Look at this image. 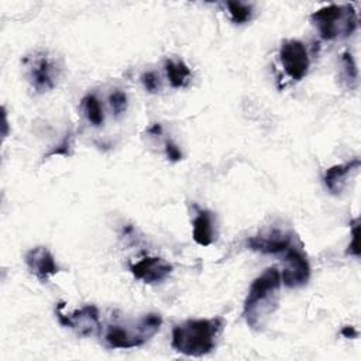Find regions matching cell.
Masks as SVG:
<instances>
[{"label":"cell","mask_w":361,"mask_h":361,"mask_svg":"<svg viewBox=\"0 0 361 361\" xmlns=\"http://www.w3.org/2000/svg\"><path fill=\"white\" fill-rule=\"evenodd\" d=\"M71 148H72V135L71 134H66L65 138H62V141L55 145V148H52L49 152H48V157H54V155H71Z\"/></svg>","instance_id":"ffe728a7"},{"label":"cell","mask_w":361,"mask_h":361,"mask_svg":"<svg viewBox=\"0 0 361 361\" xmlns=\"http://www.w3.org/2000/svg\"><path fill=\"white\" fill-rule=\"evenodd\" d=\"M166 78L172 87H185L190 79V69L182 59H166L165 61Z\"/></svg>","instance_id":"5bb4252c"},{"label":"cell","mask_w":361,"mask_h":361,"mask_svg":"<svg viewBox=\"0 0 361 361\" xmlns=\"http://www.w3.org/2000/svg\"><path fill=\"white\" fill-rule=\"evenodd\" d=\"M193 240L199 245L207 247L214 240L213 228V214L209 210L197 209V213L193 219Z\"/></svg>","instance_id":"4fadbf2b"},{"label":"cell","mask_w":361,"mask_h":361,"mask_svg":"<svg viewBox=\"0 0 361 361\" xmlns=\"http://www.w3.org/2000/svg\"><path fill=\"white\" fill-rule=\"evenodd\" d=\"M24 65L27 66L28 80L38 93H45L55 87L58 66L51 56L42 52H35L34 55L24 58Z\"/></svg>","instance_id":"5b68a950"},{"label":"cell","mask_w":361,"mask_h":361,"mask_svg":"<svg viewBox=\"0 0 361 361\" xmlns=\"http://www.w3.org/2000/svg\"><path fill=\"white\" fill-rule=\"evenodd\" d=\"M56 316L62 326L78 331L80 336H92L100 330L99 310L94 305H86L71 314H63L58 303Z\"/></svg>","instance_id":"ba28073f"},{"label":"cell","mask_w":361,"mask_h":361,"mask_svg":"<svg viewBox=\"0 0 361 361\" xmlns=\"http://www.w3.org/2000/svg\"><path fill=\"white\" fill-rule=\"evenodd\" d=\"M361 162L358 158H354L348 162L344 164H337L330 166L326 172H324V185L326 188L333 193V195H338L345 183H347V178L350 173L355 172L360 168Z\"/></svg>","instance_id":"7c38bea8"},{"label":"cell","mask_w":361,"mask_h":361,"mask_svg":"<svg viewBox=\"0 0 361 361\" xmlns=\"http://www.w3.org/2000/svg\"><path fill=\"white\" fill-rule=\"evenodd\" d=\"M82 110L87 118V121L94 126V127H100L103 126L104 123V113H103V109H102V104L99 102V99L89 93L86 94L83 99H82Z\"/></svg>","instance_id":"9a60e30c"},{"label":"cell","mask_w":361,"mask_h":361,"mask_svg":"<svg viewBox=\"0 0 361 361\" xmlns=\"http://www.w3.org/2000/svg\"><path fill=\"white\" fill-rule=\"evenodd\" d=\"M340 63L343 66L344 79L348 82L350 86H355L358 83V69H357V65H355V61H354L353 55L348 51L341 54Z\"/></svg>","instance_id":"e0dca14e"},{"label":"cell","mask_w":361,"mask_h":361,"mask_svg":"<svg viewBox=\"0 0 361 361\" xmlns=\"http://www.w3.org/2000/svg\"><path fill=\"white\" fill-rule=\"evenodd\" d=\"M279 59L285 73L293 79L300 80L307 75L310 59L303 42L298 39H286L281 44Z\"/></svg>","instance_id":"8992f818"},{"label":"cell","mask_w":361,"mask_h":361,"mask_svg":"<svg viewBox=\"0 0 361 361\" xmlns=\"http://www.w3.org/2000/svg\"><path fill=\"white\" fill-rule=\"evenodd\" d=\"M165 154H166L168 159H171V161H179V159H182V152H180V149H179L178 145L173 144L172 141H166V142H165Z\"/></svg>","instance_id":"7402d4cb"},{"label":"cell","mask_w":361,"mask_h":361,"mask_svg":"<svg viewBox=\"0 0 361 361\" xmlns=\"http://www.w3.org/2000/svg\"><path fill=\"white\" fill-rule=\"evenodd\" d=\"M360 224H358V219H355L353 221V228H351V243L348 245V252L355 255V257H360Z\"/></svg>","instance_id":"44dd1931"},{"label":"cell","mask_w":361,"mask_h":361,"mask_svg":"<svg viewBox=\"0 0 361 361\" xmlns=\"http://www.w3.org/2000/svg\"><path fill=\"white\" fill-rule=\"evenodd\" d=\"M230 18L234 24H244L251 20L252 6L241 1H227L226 3Z\"/></svg>","instance_id":"2e32d148"},{"label":"cell","mask_w":361,"mask_h":361,"mask_svg":"<svg viewBox=\"0 0 361 361\" xmlns=\"http://www.w3.org/2000/svg\"><path fill=\"white\" fill-rule=\"evenodd\" d=\"M161 324L162 317L158 313H147L135 324H110L103 333V343L113 350L135 348L155 336Z\"/></svg>","instance_id":"3957f363"},{"label":"cell","mask_w":361,"mask_h":361,"mask_svg":"<svg viewBox=\"0 0 361 361\" xmlns=\"http://www.w3.org/2000/svg\"><path fill=\"white\" fill-rule=\"evenodd\" d=\"M281 285V272L276 268H268L254 279L243 307V316L251 329H261L275 310Z\"/></svg>","instance_id":"7a4b0ae2"},{"label":"cell","mask_w":361,"mask_h":361,"mask_svg":"<svg viewBox=\"0 0 361 361\" xmlns=\"http://www.w3.org/2000/svg\"><path fill=\"white\" fill-rule=\"evenodd\" d=\"M285 268L281 274V281L289 288L303 286L310 278V265L306 254L295 244L285 252Z\"/></svg>","instance_id":"52a82bcc"},{"label":"cell","mask_w":361,"mask_h":361,"mask_svg":"<svg viewBox=\"0 0 361 361\" xmlns=\"http://www.w3.org/2000/svg\"><path fill=\"white\" fill-rule=\"evenodd\" d=\"M172 269V265L159 257H144L140 261L130 264L131 274L148 285L165 281L171 275Z\"/></svg>","instance_id":"9c48e42d"},{"label":"cell","mask_w":361,"mask_h":361,"mask_svg":"<svg viewBox=\"0 0 361 361\" xmlns=\"http://www.w3.org/2000/svg\"><path fill=\"white\" fill-rule=\"evenodd\" d=\"M109 103L114 116H121L127 110V104H128L127 94L121 90H114L109 96Z\"/></svg>","instance_id":"ac0fdd59"},{"label":"cell","mask_w":361,"mask_h":361,"mask_svg":"<svg viewBox=\"0 0 361 361\" xmlns=\"http://www.w3.org/2000/svg\"><path fill=\"white\" fill-rule=\"evenodd\" d=\"M140 79H141V83H142V86L147 92L155 93V92L159 90V78L157 76L155 72H151V71L144 72Z\"/></svg>","instance_id":"d6986e66"},{"label":"cell","mask_w":361,"mask_h":361,"mask_svg":"<svg viewBox=\"0 0 361 361\" xmlns=\"http://www.w3.org/2000/svg\"><path fill=\"white\" fill-rule=\"evenodd\" d=\"M149 133H151V134H158V133H161V126H159V124H154V126L149 128Z\"/></svg>","instance_id":"cb8c5ba5"},{"label":"cell","mask_w":361,"mask_h":361,"mask_svg":"<svg viewBox=\"0 0 361 361\" xmlns=\"http://www.w3.org/2000/svg\"><path fill=\"white\" fill-rule=\"evenodd\" d=\"M312 23L320 32L323 39L331 41L348 37L357 28V13L351 4H330L310 16Z\"/></svg>","instance_id":"277c9868"},{"label":"cell","mask_w":361,"mask_h":361,"mask_svg":"<svg viewBox=\"0 0 361 361\" xmlns=\"http://www.w3.org/2000/svg\"><path fill=\"white\" fill-rule=\"evenodd\" d=\"M24 261L30 272L39 282H47L51 276H54L59 271L54 255L47 247H42V245L28 250L24 257Z\"/></svg>","instance_id":"30bf717a"},{"label":"cell","mask_w":361,"mask_h":361,"mask_svg":"<svg viewBox=\"0 0 361 361\" xmlns=\"http://www.w3.org/2000/svg\"><path fill=\"white\" fill-rule=\"evenodd\" d=\"M224 327L221 317L189 319L172 329L171 345L180 354L189 357H202L209 354Z\"/></svg>","instance_id":"6da1fadb"},{"label":"cell","mask_w":361,"mask_h":361,"mask_svg":"<svg viewBox=\"0 0 361 361\" xmlns=\"http://www.w3.org/2000/svg\"><path fill=\"white\" fill-rule=\"evenodd\" d=\"M293 244L292 234L279 230H271L267 234H258L247 240L248 248L262 254H281Z\"/></svg>","instance_id":"8fae6325"},{"label":"cell","mask_w":361,"mask_h":361,"mask_svg":"<svg viewBox=\"0 0 361 361\" xmlns=\"http://www.w3.org/2000/svg\"><path fill=\"white\" fill-rule=\"evenodd\" d=\"M341 334L345 337V338H355L358 336V331L355 330V327L353 326H345L343 330H341Z\"/></svg>","instance_id":"603a6c76"}]
</instances>
